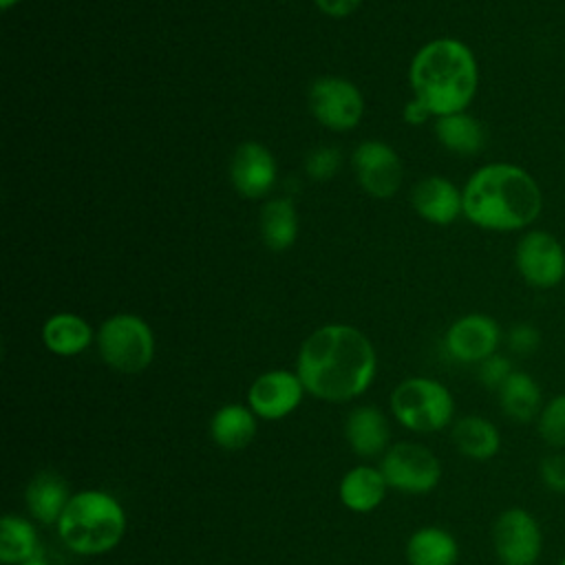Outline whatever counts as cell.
<instances>
[{
  "instance_id": "4dcf8cb0",
  "label": "cell",
  "mask_w": 565,
  "mask_h": 565,
  "mask_svg": "<svg viewBox=\"0 0 565 565\" xmlns=\"http://www.w3.org/2000/svg\"><path fill=\"white\" fill-rule=\"evenodd\" d=\"M505 340H508V347H510L512 353H516V355H532L539 349V344H541V333H539V329L534 324L519 322V324H514L508 331Z\"/></svg>"
},
{
  "instance_id": "8992f818",
  "label": "cell",
  "mask_w": 565,
  "mask_h": 565,
  "mask_svg": "<svg viewBox=\"0 0 565 565\" xmlns=\"http://www.w3.org/2000/svg\"><path fill=\"white\" fill-rule=\"evenodd\" d=\"M102 360L119 373H139L154 358V335L146 320L132 313H117L97 331Z\"/></svg>"
},
{
  "instance_id": "e575fe53",
  "label": "cell",
  "mask_w": 565,
  "mask_h": 565,
  "mask_svg": "<svg viewBox=\"0 0 565 565\" xmlns=\"http://www.w3.org/2000/svg\"><path fill=\"white\" fill-rule=\"evenodd\" d=\"M15 2H20V0H0V7L7 11V9H11Z\"/></svg>"
},
{
  "instance_id": "ba28073f",
  "label": "cell",
  "mask_w": 565,
  "mask_h": 565,
  "mask_svg": "<svg viewBox=\"0 0 565 565\" xmlns=\"http://www.w3.org/2000/svg\"><path fill=\"white\" fill-rule=\"evenodd\" d=\"M492 547L501 565H536L543 554L541 523L521 505L505 508L492 525Z\"/></svg>"
},
{
  "instance_id": "5bb4252c",
  "label": "cell",
  "mask_w": 565,
  "mask_h": 565,
  "mask_svg": "<svg viewBox=\"0 0 565 565\" xmlns=\"http://www.w3.org/2000/svg\"><path fill=\"white\" fill-rule=\"evenodd\" d=\"M230 179L238 194L247 199L265 196L276 181V161L258 141L241 143L230 161Z\"/></svg>"
},
{
  "instance_id": "4316f807",
  "label": "cell",
  "mask_w": 565,
  "mask_h": 565,
  "mask_svg": "<svg viewBox=\"0 0 565 565\" xmlns=\"http://www.w3.org/2000/svg\"><path fill=\"white\" fill-rule=\"evenodd\" d=\"M536 433L552 450H565V393L543 404L536 417Z\"/></svg>"
},
{
  "instance_id": "484cf974",
  "label": "cell",
  "mask_w": 565,
  "mask_h": 565,
  "mask_svg": "<svg viewBox=\"0 0 565 565\" xmlns=\"http://www.w3.org/2000/svg\"><path fill=\"white\" fill-rule=\"evenodd\" d=\"M38 532L31 521L18 514H4L0 519V563L20 565L40 554Z\"/></svg>"
},
{
  "instance_id": "ffe728a7",
  "label": "cell",
  "mask_w": 565,
  "mask_h": 565,
  "mask_svg": "<svg viewBox=\"0 0 565 565\" xmlns=\"http://www.w3.org/2000/svg\"><path fill=\"white\" fill-rule=\"evenodd\" d=\"M452 441L455 448L472 461H488L501 450L499 428L481 415L459 417L452 424Z\"/></svg>"
},
{
  "instance_id": "cb8c5ba5",
  "label": "cell",
  "mask_w": 565,
  "mask_h": 565,
  "mask_svg": "<svg viewBox=\"0 0 565 565\" xmlns=\"http://www.w3.org/2000/svg\"><path fill=\"white\" fill-rule=\"evenodd\" d=\"M435 135L444 148H448L450 152L463 154V157L477 154L486 141L483 126L466 110L437 117Z\"/></svg>"
},
{
  "instance_id": "ac0fdd59",
  "label": "cell",
  "mask_w": 565,
  "mask_h": 565,
  "mask_svg": "<svg viewBox=\"0 0 565 565\" xmlns=\"http://www.w3.org/2000/svg\"><path fill=\"white\" fill-rule=\"evenodd\" d=\"M386 479L382 475L380 468L373 466H353L351 470L344 472V477L340 479L338 486V494L344 508H349L351 512H371L375 510L384 497H386Z\"/></svg>"
},
{
  "instance_id": "603a6c76",
  "label": "cell",
  "mask_w": 565,
  "mask_h": 565,
  "mask_svg": "<svg viewBox=\"0 0 565 565\" xmlns=\"http://www.w3.org/2000/svg\"><path fill=\"white\" fill-rule=\"evenodd\" d=\"M42 340L51 353L68 358L82 353L90 344L93 329L84 318L62 311L44 322Z\"/></svg>"
},
{
  "instance_id": "52a82bcc",
  "label": "cell",
  "mask_w": 565,
  "mask_h": 565,
  "mask_svg": "<svg viewBox=\"0 0 565 565\" xmlns=\"http://www.w3.org/2000/svg\"><path fill=\"white\" fill-rule=\"evenodd\" d=\"M380 470L388 483L406 494H426L437 488L441 479V463L437 455L413 441H399L388 446L380 461Z\"/></svg>"
},
{
  "instance_id": "44dd1931",
  "label": "cell",
  "mask_w": 565,
  "mask_h": 565,
  "mask_svg": "<svg viewBox=\"0 0 565 565\" xmlns=\"http://www.w3.org/2000/svg\"><path fill=\"white\" fill-rule=\"evenodd\" d=\"M256 435V415L249 406L225 404L210 419V437L223 450H241Z\"/></svg>"
},
{
  "instance_id": "f1b7e54d",
  "label": "cell",
  "mask_w": 565,
  "mask_h": 565,
  "mask_svg": "<svg viewBox=\"0 0 565 565\" xmlns=\"http://www.w3.org/2000/svg\"><path fill=\"white\" fill-rule=\"evenodd\" d=\"M539 479L550 492L565 494V452L563 450H552L541 459Z\"/></svg>"
},
{
  "instance_id": "9c48e42d",
  "label": "cell",
  "mask_w": 565,
  "mask_h": 565,
  "mask_svg": "<svg viewBox=\"0 0 565 565\" xmlns=\"http://www.w3.org/2000/svg\"><path fill=\"white\" fill-rule=\"evenodd\" d=\"M514 265L525 285L554 289L565 278V247L552 232L530 230L516 243Z\"/></svg>"
},
{
  "instance_id": "8fae6325",
  "label": "cell",
  "mask_w": 565,
  "mask_h": 565,
  "mask_svg": "<svg viewBox=\"0 0 565 565\" xmlns=\"http://www.w3.org/2000/svg\"><path fill=\"white\" fill-rule=\"evenodd\" d=\"M501 342V327L486 313H468L455 320L444 338L446 351L452 360L463 364H479L494 355Z\"/></svg>"
},
{
  "instance_id": "836d02e7",
  "label": "cell",
  "mask_w": 565,
  "mask_h": 565,
  "mask_svg": "<svg viewBox=\"0 0 565 565\" xmlns=\"http://www.w3.org/2000/svg\"><path fill=\"white\" fill-rule=\"evenodd\" d=\"M20 565H49V563L42 558V554H38V556H33V558H29V561H24Z\"/></svg>"
},
{
  "instance_id": "9a60e30c",
  "label": "cell",
  "mask_w": 565,
  "mask_h": 565,
  "mask_svg": "<svg viewBox=\"0 0 565 565\" xmlns=\"http://www.w3.org/2000/svg\"><path fill=\"white\" fill-rule=\"evenodd\" d=\"M413 207L428 223L450 225L463 214V192L444 177H426L413 190Z\"/></svg>"
},
{
  "instance_id": "30bf717a",
  "label": "cell",
  "mask_w": 565,
  "mask_h": 565,
  "mask_svg": "<svg viewBox=\"0 0 565 565\" xmlns=\"http://www.w3.org/2000/svg\"><path fill=\"white\" fill-rule=\"evenodd\" d=\"M309 108L327 128L349 130L362 119L364 99L344 77H318L309 88Z\"/></svg>"
},
{
  "instance_id": "4fadbf2b",
  "label": "cell",
  "mask_w": 565,
  "mask_h": 565,
  "mask_svg": "<svg viewBox=\"0 0 565 565\" xmlns=\"http://www.w3.org/2000/svg\"><path fill=\"white\" fill-rule=\"evenodd\" d=\"M353 166L360 185L377 199L393 196L402 185V163L395 150L384 141H362L353 152Z\"/></svg>"
},
{
  "instance_id": "e0dca14e",
  "label": "cell",
  "mask_w": 565,
  "mask_h": 565,
  "mask_svg": "<svg viewBox=\"0 0 565 565\" xmlns=\"http://www.w3.org/2000/svg\"><path fill=\"white\" fill-rule=\"evenodd\" d=\"M71 497L73 494L68 492L66 481L51 470L38 472L26 483V490H24V503L29 514L44 525H51V523L57 525Z\"/></svg>"
},
{
  "instance_id": "277c9868",
  "label": "cell",
  "mask_w": 565,
  "mask_h": 565,
  "mask_svg": "<svg viewBox=\"0 0 565 565\" xmlns=\"http://www.w3.org/2000/svg\"><path fill=\"white\" fill-rule=\"evenodd\" d=\"M57 532L62 543L82 556H97L115 550L126 534L121 503L104 490H79L64 508Z\"/></svg>"
},
{
  "instance_id": "83f0119b",
  "label": "cell",
  "mask_w": 565,
  "mask_h": 565,
  "mask_svg": "<svg viewBox=\"0 0 565 565\" xmlns=\"http://www.w3.org/2000/svg\"><path fill=\"white\" fill-rule=\"evenodd\" d=\"M512 371V362L501 353H494L477 364V377L488 391H499Z\"/></svg>"
},
{
  "instance_id": "f546056e",
  "label": "cell",
  "mask_w": 565,
  "mask_h": 565,
  "mask_svg": "<svg viewBox=\"0 0 565 565\" xmlns=\"http://www.w3.org/2000/svg\"><path fill=\"white\" fill-rule=\"evenodd\" d=\"M340 168V152L338 148H316L307 157V174L316 181H324L333 177Z\"/></svg>"
},
{
  "instance_id": "1f68e13d",
  "label": "cell",
  "mask_w": 565,
  "mask_h": 565,
  "mask_svg": "<svg viewBox=\"0 0 565 565\" xmlns=\"http://www.w3.org/2000/svg\"><path fill=\"white\" fill-rule=\"evenodd\" d=\"M360 2L362 0H316L318 9L327 15H333V18L351 15L360 7Z\"/></svg>"
},
{
  "instance_id": "d4e9b609",
  "label": "cell",
  "mask_w": 565,
  "mask_h": 565,
  "mask_svg": "<svg viewBox=\"0 0 565 565\" xmlns=\"http://www.w3.org/2000/svg\"><path fill=\"white\" fill-rule=\"evenodd\" d=\"M260 236L263 243L274 252H282L294 245L298 236V214L289 199H271L263 205Z\"/></svg>"
},
{
  "instance_id": "7c38bea8",
  "label": "cell",
  "mask_w": 565,
  "mask_h": 565,
  "mask_svg": "<svg viewBox=\"0 0 565 565\" xmlns=\"http://www.w3.org/2000/svg\"><path fill=\"white\" fill-rule=\"evenodd\" d=\"M305 393L307 391L298 373L274 369L252 382L247 391V406L256 417L282 419L300 406Z\"/></svg>"
},
{
  "instance_id": "2e32d148",
  "label": "cell",
  "mask_w": 565,
  "mask_h": 565,
  "mask_svg": "<svg viewBox=\"0 0 565 565\" xmlns=\"http://www.w3.org/2000/svg\"><path fill=\"white\" fill-rule=\"evenodd\" d=\"M344 437L349 448L360 457H377L388 450V422L375 406H358L347 415Z\"/></svg>"
},
{
  "instance_id": "d6a6232c",
  "label": "cell",
  "mask_w": 565,
  "mask_h": 565,
  "mask_svg": "<svg viewBox=\"0 0 565 565\" xmlns=\"http://www.w3.org/2000/svg\"><path fill=\"white\" fill-rule=\"evenodd\" d=\"M428 115H430V110L419 102V99H411L408 104H406V108H404V121H408V124H424L426 119H428Z\"/></svg>"
},
{
  "instance_id": "7402d4cb",
  "label": "cell",
  "mask_w": 565,
  "mask_h": 565,
  "mask_svg": "<svg viewBox=\"0 0 565 565\" xmlns=\"http://www.w3.org/2000/svg\"><path fill=\"white\" fill-rule=\"evenodd\" d=\"M457 558V539L437 525H424L415 530L406 543V561L411 565H455Z\"/></svg>"
},
{
  "instance_id": "6da1fadb",
  "label": "cell",
  "mask_w": 565,
  "mask_h": 565,
  "mask_svg": "<svg viewBox=\"0 0 565 565\" xmlns=\"http://www.w3.org/2000/svg\"><path fill=\"white\" fill-rule=\"evenodd\" d=\"M377 358L371 340L349 324H324L300 347L296 373L305 391L324 402L360 397L373 382Z\"/></svg>"
},
{
  "instance_id": "3957f363",
  "label": "cell",
  "mask_w": 565,
  "mask_h": 565,
  "mask_svg": "<svg viewBox=\"0 0 565 565\" xmlns=\"http://www.w3.org/2000/svg\"><path fill=\"white\" fill-rule=\"evenodd\" d=\"M411 86L430 115L463 113L479 86V68L468 44L437 38L424 44L411 62Z\"/></svg>"
},
{
  "instance_id": "d590c367",
  "label": "cell",
  "mask_w": 565,
  "mask_h": 565,
  "mask_svg": "<svg viewBox=\"0 0 565 565\" xmlns=\"http://www.w3.org/2000/svg\"><path fill=\"white\" fill-rule=\"evenodd\" d=\"M558 565H565V554H563V558H561V563Z\"/></svg>"
},
{
  "instance_id": "d6986e66",
  "label": "cell",
  "mask_w": 565,
  "mask_h": 565,
  "mask_svg": "<svg viewBox=\"0 0 565 565\" xmlns=\"http://www.w3.org/2000/svg\"><path fill=\"white\" fill-rule=\"evenodd\" d=\"M503 415L516 424L536 422L543 408V393L539 382L525 371H512V375L497 391Z\"/></svg>"
},
{
  "instance_id": "5b68a950",
  "label": "cell",
  "mask_w": 565,
  "mask_h": 565,
  "mask_svg": "<svg viewBox=\"0 0 565 565\" xmlns=\"http://www.w3.org/2000/svg\"><path fill=\"white\" fill-rule=\"evenodd\" d=\"M393 417L413 433L446 428L455 415L452 393L433 377H408L391 393Z\"/></svg>"
},
{
  "instance_id": "7a4b0ae2",
  "label": "cell",
  "mask_w": 565,
  "mask_h": 565,
  "mask_svg": "<svg viewBox=\"0 0 565 565\" xmlns=\"http://www.w3.org/2000/svg\"><path fill=\"white\" fill-rule=\"evenodd\" d=\"M463 216L490 232H519L530 227L543 210L539 181L521 166L508 161L486 163L463 185Z\"/></svg>"
}]
</instances>
